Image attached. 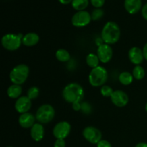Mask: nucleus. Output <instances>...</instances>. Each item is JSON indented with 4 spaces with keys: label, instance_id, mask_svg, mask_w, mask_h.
Returning a JSON list of instances; mask_svg holds the SVG:
<instances>
[{
    "label": "nucleus",
    "instance_id": "nucleus-1",
    "mask_svg": "<svg viewBox=\"0 0 147 147\" xmlns=\"http://www.w3.org/2000/svg\"><path fill=\"white\" fill-rule=\"evenodd\" d=\"M121 37V29L115 22H108L101 31L102 41L106 44L113 45L117 42Z\"/></svg>",
    "mask_w": 147,
    "mask_h": 147
},
{
    "label": "nucleus",
    "instance_id": "nucleus-2",
    "mask_svg": "<svg viewBox=\"0 0 147 147\" xmlns=\"http://www.w3.org/2000/svg\"><path fill=\"white\" fill-rule=\"evenodd\" d=\"M84 96V90L80 84L71 83L67 84L63 90V97L66 102L74 103L80 102Z\"/></svg>",
    "mask_w": 147,
    "mask_h": 147
},
{
    "label": "nucleus",
    "instance_id": "nucleus-3",
    "mask_svg": "<svg viewBox=\"0 0 147 147\" xmlns=\"http://www.w3.org/2000/svg\"><path fill=\"white\" fill-rule=\"evenodd\" d=\"M108 77L109 74L107 70L99 65L92 69L89 74L88 80L93 87H102L107 81Z\"/></svg>",
    "mask_w": 147,
    "mask_h": 147
},
{
    "label": "nucleus",
    "instance_id": "nucleus-4",
    "mask_svg": "<svg viewBox=\"0 0 147 147\" xmlns=\"http://www.w3.org/2000/svg\"><path fill=\"white\" fill-rule=\"evenodd\" d=\"M30 74V68L25 64H20L14 67L9 73V79L13 84L22 85Z\"/></svg>",
    "mask_w": 147,
    "mask_h": 147
},
{
    "label": "nucleus",
    "instance_id": "nucleus-5",
    "mask_svg": "<svg viewBox=\"0 0 147 147\" xmlns=\"http://www.w3.org/2000/svg\"><path fill=\"white\" fill-rule=\"evenodd\" d=\"M24 36L20 34H12L9 33L2 37L1 40V45L4 49L9 51H15L20 48L22 44V38Z\"/></svg>",
    "mask_w": 147,
    "mask_h": 147
},
{
    "label": "nucleus",
    "instance_id": "nucleus-6",
    "mask_svg": "<svg viewBox=\"0 0 147 147\" xmlns=\"http://www.w3.org/2000/svg\"><path fill=\"white\" fill-rule=\"evenodd\" d=\"M55 115L54 108L50 104H43L38 108L35 113L36 120L41 124H46L53 120Z\"/></svg>",
    "mask_w": 147,
    "mask_h": 147
},
{
    "label": "nucleus",
    "instance_id": "nucleus-7",
    "mask_svg": "<svg viewBox=\"0 0 147 147\" xmlns=\"http://www.w3.org/2000/svg\"><path fill=\"white\" fill-rule=\"evenodd\" d=\"M83 136L87 142L93 144H97L102 139L101 131L92 126H87L83 129Z\"/></svg>",
    "mask_w": 147,
    "mask_h": 147
},
{
    "label": "nucleus",
    "instance_id": "nucleus-8",
    "mask_svg": "<svg viewBox=\"0 0 147 147\" xmlns=\"http://www.w3.org/2000/svg\"><path fill=\"white\" fill-rule=\"evenodd\" d=\"M92 20L91 14L87 11H77L73 16L71 20L72 24L76 27H83L90 24Z\"/></svg>",
    "mask_w": 147,
    "mask_h": 147
},
{
    "label": "nucleus",
    "instance_id": "nucleus-9",
    "mask_svg": "<svg viewBox=\"0 0 147 147\" xmlns=\"http://www.w3.org/2000/svg\"><path fill=\"white\" fill-rule=\"evenodd\" d=\"M71 126L67 121H60L54 126L53 130V136L57 139H65L70 134Z\"/></svg>",
    "mask_w": 147,
    "mask_h": 147
},
{
    "label": "nucleus",
    "instance_id": "nucleus-10",
    "mask_svg": "<svg viewBox=\"0 0 147 147\" xmlns=\"http://www.w3.org/2000/svg\"><path fill=\"white\" fill-rule=\"evenodd\" d=\"M97 55L101 63H109L113 57V49L110 45L102 43L98 47Z\"/></svg>",
    "mask_w": 147,
    "mask_h": 147
},
{
    "label": "nucleus",
    "instance_id": "nucleus-11",
    "mask_svg": "<svg viewBox=\"0 0 147 147\" xmlns=\"http://www.w3.org/2000/svg\"><path fill=\"white\" fill-rule=\"evenodd\" d=\"M111 100L117 107H124L129 103V96L123 90H116L112 94Z\"/></svg>",
    "mask_w": 147,
    "mask_h": 147
},
{
    "label": "nucleus",
    "instance_id": "nucleus-12",
    "mask_svg": "<svg viewBox=\"0 0 147 147\" xmlns=\"http://www.w3.org/2000/svg\"><path fill=\"white\" fill-rule=\"evenodd\" d=\"M32 107V100L27 96H20L17 99L14 104V109L18 113H27Z\"/></svg>",
    "mask_w": 147,
    "mask_h": 147
},
{
    "label": "nucleus",
    "instance_id": "nucleus-13",
    "mask_svg": "<svg viewBox=\"0 0 147 147\" xmlns=\"http://www.w3.org/2000/svg\"><path fill=\"white\" fill-rule=\"evenodd\" d=\"M36 117L31 113H24L20 114L18 119V123L24 129H31L35 124Z\"/></svg>",
    "mask_w": 147,
    "mask_h": 147
},
{
    "label": "nucleus",
    "instance_id": "nucleus-14",
    "mask_svg": "<svg viewBox=\"0 0 147 147\" xmlns=\"http://www.w3.org/2000/svg\"><path fill=\"white\" fill-rule=\"evenodd\" d=\"M129 58L133 64L140 65L144 61L143 51L138 47H133L129 51Z\"/></svg>",
    "mask_w": 147,
    "mask_h": 147
},
{
    "label": "nucleus",
    "instance_id": "nucleus-15",
    "mask_svg": "<svg viewBox=\"0 0 147 147\" xmlns=\"http://www.w3.org/2000/svg\"><path fill=\"white\" fill-rule=\"evenodd\" d=\"M142 0H125L124 7L127 12L135 14L140 11L142 8Z\"/></svg>",
    "mask_w": 147,
    "mask_h": 147
},
{
    "label": "nucleus",
    "instance_id": "nucleus-16",
    "mask_svg": "<svg viewBox=\"0 0 147 147\" xmlns=\"http://www.w3.org/2000/svg\"><path fill=\"white\" fill-rule=\"evenodd\" d=\"M30 136L35 142H40L42 140L45 136V129L42 124L37 123L30 129Z\"/></svg>",
    "mask_w": 147,
    "mask_h": 147
},
{
    "label": "nucleus",
    "instance_id": "nucleus-17",
    "mask_svg": "<svg viewBox=\"0 0 147 147\" xmlns=\"http://www.w3.org/2000/svg\"><path fill=\"white\" fill-rule=\"evenodd\" d=\"M40 41V36L34 32H29L24 34L22 38V44L26 47H33Z\"/></svg>",
    "mask_w": 147,
    "mask_h": 147
},
{
    "label": "nucleus",
    "instance_id": "nucleus-18",
    "mask_svg": "<svg viewBox=\"0 0 147 147\" xmlns=\"http://www.w3.org/2000/svg\"><path fill=\"white\" fill-rule=\"evenodd\" d=\"M22 93V88L21 86L17 84H12L7 89V96L12 99H17L21 96Z\"/></svg>",
    "mask_w": 147,
    "mask_h": 147
},
{
    "label": "nucleus",
    "instance_id": "nucleus-19",
    "mask_svg": "<svg viewBox=\"0 0 147 147\" xmlns=\"http://www.w3.org/2000/svg\"><path fill=\"white\" fill-rule=\"evenodd\" d=\"M134 76L129 72H123L119 76V80L123 86H129L131 84L134 80Z\"/></svg>",
    "mask_w": 147,
    "mask_h": 147
},
{
    "label": "nucleus",
    "instance_id": "nucleus-20",
    "mask_svg": "<svg viewBox=\"0 0 147 147\" xmlns=\"http://www.w3.org/2000/svg\"><path fill=\"white\" fill-rule=\"evenodd\" d=\"M55 57L58 61L62 63H67L70 59V54L65 49H59L56 51Z\"/></svg>",
    "mask_w": 147,
    "mask_h": 147
},
{
    "label": "nucleus",
    "instance_id": "nucleus-21",
    "mask_svg": "<svg viewBox=\"0 0 147 147\" xmlns=\"http://www.w3.org/2000/svg\"><path fill=\"white\" fill-rule=\"evenodd\" d=\"M100 62V61L98 55L94 54V53H90L86 57V63L92 69L99 66V63Z\"/></svg>",
    "mask_w": 147,
    "mask_h": 147
},
{
    "label": "nucleus",
    "instance_id": "nucleus-22",
    "mask_svg": "<svg viewBox=\"0 0 147 147\" xmlns=\"http://www.w3.org/2000/svg\"><path fill=\"white\" fill-rule=\"evenodd\" d=\"M89 4L88 0H73L72 7L76 11H83L88 7Z\"/></svg>",
    "mask_w": 147,
    "mask_h": 147
},
{
    "label": "nucleus",
    "instance_id": "nucleus-23",
    "mask_svg": "<svg viewBox=\"0 0 147 147\" xmlns=\"http://www.w3.org/2000/svg\"><path fill=\"white\" fill-rule=\"evenodd\" d=\"M132 75L136 80H142L145 76V70L141 65H136L132 71Z\"/></svg>",
    "mask_w": 147,
    "mask_h": 147
},
{
    "label": "nucleus",
    "instance_id": "nucleus-24",
    "mask_svg": "<svg viewBox=\"0 0 147 147\" xmlns=\"http://www.w3.org/2000/svg\"><path fill=\"white\" fill-rule=\"evenodd\" d=\"M40 95V89L36 86H32L30 88L27 92V96L30 100H34Z\"/></svg>",
    "mask_w": 147,
    "mask_h": 147
},
{
    "label": "nucleus",
    "instance_id": "nucleus-25",
    "mask_svg": "<svg viewBox=\"0 0 147 147\" xmlns=\"http://www.w3.org/2000/svg\"><path fill=\"white\" fill-rule=\"evenodd\" d=\"M113 92H114V90H113V88L109 86H106V85L103 86L101 88H100V93H101V95L103 97L111 98Z\"/></svg>",
    "mask_w": 147,
    "mask_h": 147
},
{
    "label": "nucleus",
    "instance_id": "nucleus-26",
    "mask_svg": "<svg viewBox=\"0 0 147 147\" xmlns=\"http://www.w3.org/2000/svg\"><path fill=\"white\" fill-rule=\"evenodd\" d=\"M104 14V11L100 8H97L93 11L91 14V18L93 21H97L100 20Z\"/></svg>",
    "mask_w": 147,
    "mask_h": 147
},
{
    "label": "nucleus",
    "instance_id": "nucleus-27",
    "mask_svg": "<svg viewBox=\"0 0 147 147\" xmlns=\"http://www.w3.org/2000/svg\"><path fill=\"white\" fill-rule=\"evenodd\" d=\"M81 111L83 113L88 114L91 112V106L87 102H84V103H81Z\"/></svg>",
    "mask_w": 147,
    "mask_h": 147
},
{
    "label": "nucleus",
    "instance_id": "nucleus-28",
    "mask_svg": "<svg viewBox=\"0 0 147 147\" xmlns=\"http://www.w3.org/2000/svg\"><path fill=\"white\" fill-rule=\"evenodd\" d=\"M90 2L93 7L97 9L103 7L105 3V0H90Z\"/></svg>",
    "mask_w": 147,
    "mask_h": 147
},
{
    "label": "nucleus",
    "instance_id": "nucleus-29",
    "mask_svg": "<svg viewBox=\"0 0 147 147\" xmlns=\"http://www.w3.org/2000/svg\"><path fill=\"white\" fill-rule=\"evenodd\" d=\"M66 144L65 139H57L54 143V147H65Z\"/></svg>",
    "mask_w": 147,
    "mask_h": 147
},
{
    "label": "nucleus",
    "instance_id": "nucleus-30",
    "mask_svg": "<svg viewBox=\"0 0 147 147\" xmlns=\"http://www.w3.org/2000/svg\"><path fill=\"white\" fill-rule=\"evenodd\" d=\"M96 145H97V147H112L110 142L104 139H101Z\"/></svg>",
    "mask_w": 147,
    "mask_h": 147
},
{
    "label": "nucleus",
    "instance_id": "nucleus-31",
    "mask_svg": "<svg viewBox=\"0 0 147 147\" xmlns=\"http://www.w3.org/2000/svg\"><path fill=\"white\" fill-rule=\"evenodd\" d=\"M72 106H73V110L76 111H79L81 110V103L80 102H76V103H73Z\"/></svg>",
    "mask_w": 147,
    "mask_h": 147
},
{
    "label": "nucleus",
    "instance_id": "nucleus-32",
    "mask_svg": "<svg viewBox=\"0 0 147 147\" xmlns=\"http://www.w3.org/2000/svg\"><path fill=\"white\" fill-rule=\"evenodd\" d=\"M142 15L144 17V19L147 20V3L144 5V7L142 9Z\"/></svg>",
    "mask_w": 147,
    "mask_h": 147
},
{
    "label": "nucleus",
    "instance_id": "nucleus-33",
    "mask_svg": "<svg viewBox=\"0 0 147 147\" xmlns=\"http://www.w3.org/2000/svg\"><path fill=\"white\" fill-rule=\"evenodd\" d=\"M142 51H143V54H144V59L147 60V42L145 44V45L144 46L143 49H142Z\"/></svg>",
    "mask_w": 147,
    "mask_h": 147
},
{
    "label": "nucleus",
    "instance_id": "nucleus-34",
    "mask_svg": "<svg viewBox=\"0 0 147 147\" xmlns=\"http://www.w3.org/2000/svg\"><path fill=\"white\" fill-rule=\"evenodd\" d=\"M59 1L63 4H68L70 3H72L73 0H59Z\"/></svg>",
    "mask_w": 147,
    "mask_h": 147
},
{
    "label": "nucleus",
    "instance_id": "nucleus-35",
    "mask_svg": "<svg viewBox=\"0 0 147 147\" xmlns=\"http://www.w3.org/2000/svg\"><path fill=\"white\" fill-rule=\"evenodd\" d=\"M135 147H147V143H145V142H140V143L137 144L135 146Z\"/></svg>",
    "mask_w": 147,
    "mask_h": 147
},
{
    "label": "nucleus",
    "instance_id": "nucleus-36",
    "mask_svg": "<svg viewBox=\"0 0 147 147\" xmlns=\"http://www.w3.org/2000/svg\"><path fill=\"white\" fill-rule=\"evenodd\" d=\"M145 110H146V113H147V103H146V104L145 105Z\"/></svg>",
    "mask_w": 147,
    "mask_h": 147
},
{
    "label": "nucleus",
    "instance_id": "nucleus-37",
    "mask_svg": "<svg viewBox=\"0 0 147 147\" xmlns=\"http://www.w3.org/2000/svg\"><path fill=\"white\" fill-rule=\"evenodd\" d=\"M7 147H13V146H7Z\"/></svg>",
    "mask_w": 147,
    "mask_h": 147
}]
</instances>
